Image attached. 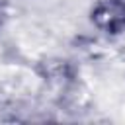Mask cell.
<instances>
[{
  "label": "cell",
  "mask_w": 125,
  "mask_h": 125,
  "mask_svg": "<svg viewBox=\"0 0 125 125\" xmlns=\"http://www.w3.org/2000/svg\"><path fill=\"white\" fill-rule=\"evenodd\" d=\"M90 20L105 35H125V0H96Z\"/></svg>",
  "instance_id": "1"
}]
</instances>
